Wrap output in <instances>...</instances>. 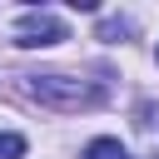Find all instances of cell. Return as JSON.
I'll return each instance as SVG.
<instances>
[{
    "mask_svg": "<svg viewBox=\"0 0 159 159\" xmlns=\"http://www.w3.org/2000/svg\"><path fill=\"white\" fill-rule=\"evenodd\" d=\"M30 99H40L55 114H80V109H99L104 104V84H89L80 75H30Z\"/></svg>",
    "mask_w": 159,
    "mask_h": 159,
    "instance_id": "obj_1",
    "label": "cell"
},
{
    "mask_svg": "<svg viewBox=\"0 0 159 159\" xmlns=\"http://www.w3.org/2000/svg\"><path fill=\"white\" fill-rule=\"evenodd\" d=\"M60 40H70V30L50 10H30V15L15 20V45H25V50H45V45H60Z\"/></svg>",
    "mask_w": 159,
    "mask_h": 159,
    "instance_id": "obj_2",
    "label": "cell"
},
{
    "mask_svg": "<svg viewBox=\"0 0 159 159\" xmlns=\"http://www.w3.org/2000/svg\"><path fill=\"white\" fill-rule=\"evenodd\" d=\"M80 159H129V154H124V144H119V139H89Z\"/></svg>",
    "mask_w": 159,
    "mask_h": 159,
    "instance_id": "obj_3",
    "label": "cell"
},
{
    "mask_svg": "<svg viewBox=\"0 0 159 159\" xmlns=\"http://www.w3.org/2000/svg\"><path fill=\"white\" fill-rule=\"evenodd\" d=\"M20 154H25V139L10 134V129H0V159H20Z\"/></svg>",
    "mask_w": 159,
    "mask_h": 159,
    "instance_id": "obj_4",
    "label": "cell"
},
{
    "mask_svg": "<svg viewBox=\"0 0 159 159\" xmlns=\"http://www.w3.org/2000/svg\"><path fill=\"white\" fill-rule=\"evenodd\" d=\"M129 30H134L129 20H104V25H99V40H119V35H129Z\"/></svg>",
    "mask_w": 159,
    "mask_h": 159,
    "instance_id": "obj_5",
    "label": "cell"
}]
</instances>
